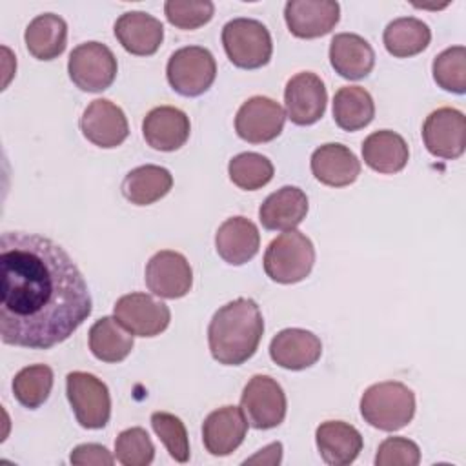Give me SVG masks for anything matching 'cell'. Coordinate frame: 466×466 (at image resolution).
Masks as SVG:
<instances>
[{
  "mask_svg": "<svg viewBox=\"0 0 466 466\" xmlns=\"http://www.w3.org/2000/svg\"><path fill=\"white\" fill-rule=\"evenodd\" d=\"M422 140L426 149L446 160H455L466 147V116L455 107H439L431 111L422 124Z\"/></svg>",
  "mask_w": 466,
  "mask_h": 466,
  "instance_id": "8fae6325",
  "label": "cell"
},
{
  "mask_svg": "<svg viewBox=\"0 0 466 466\" xmlns=\"http://www.w3.org/2000/svg\"><path fill=\"white\" fill-rule=\"evenodd\" d=\"M240 410L249 426L257 430L277 428L286 417V393L273 377L253 375L242 390Z\"/></svg>",
  "mask_w": 466,
  "mask_h": 466,
  "instance_id": "9c48e42d",
  "label": "cell"
},
{
  "mask_svg": "<svg viewBox=\"0 0 466 466\" xmlns=\"http://www.w3.org/2000/svg\"><path fill=\"white\" fill-rule=\"evenodd\" d=\"M215 5L209 0H167L164 15L178 29H198L213 18Z\"/></svg>",
  "mask_w": 466,
  "mask_h": 466,
  "instance_id": "8d00e7d4",
  "label": "cell"
},
{
  "mask_svg": "<svg viewBox=\"0 0 466 466\" xmlns=\"http://www.w3.org/2000/svg\"><path fill=\"white\" fill-rule=\"evenodd\" d=\"M275 167L271 160L260 153L246 151L235 155L228 164L229 180L246 191H255L264 187L273 178Z\"/></svg>",
  "mask_w": 466,
  "mask_h": 466,
  "instance_id": "d6a6232c",
  "label": "cell"
},
{
  "mask_svg": "<svg viewBox=\"0 0 466 466\" xmlns=\"http://www.w3.org/2000/svg\"><path fill=\"white\" fill-rule=\"evenodd\" d=\"M151 426L177 462H186L189 459L187 431L177 415L167 411H155L151 415Z\"/></svg>",
  "mask_w": 466,
  "mask_h": 466,
  "instance_id": "d590c367",
  "label": "cell"
},
{
  "mask_svg": "<svg viewBox=\"0 0 466 466\" xmlns=\"http://www.w3.org/2000/svg\"><path fill=\"white\" fill-rule=\"evenodd\" d=\"M115 319L137 337H157L171 320L169 308L147 293L122 295L113 306Z\"/></svg>",
  "mask_w": 466,
  "mask_h": 466,
  "instance_id": "30bf717a",
  "label": "cell"
},
{
  "mask_svg": "<svg viewBox=\"0 0 466 466\" xmlns=\"http://www.w3.org/2000/svg\"><path fill=\"white\" fill-rule=\"evenodd\" d=\"M315 442L322 461L329 466H348L362 451L360 431L344 420H326L315 430Z\"/></svg>",
  "mask_w": 466,
  "mask_h": 466,
  "instance_id": "cb8c5ba5",
  "label": "cell"
},
{
  "mask_svg": "<svg viewBox=\"0 0 466 466\" xmlns=\"http://www.w3.org/2000/svg\"><path fill=\"white\" fill-rule=\"evenodd\" d=\"M71 464L75 466H111L115 462V457L107 451L106 446L102 444H78L76 448H73L71 455H69Z\"/></svg>",
  "mask_w": 466,
  "mask_h": 466,
  "instance_id": "f35d334b",
  "label": "cell"
},
{
  "mask_svg": "<svg viewBox=\"0 0 466 466\" xmlns=\"http://www.w3.org/2000/svg\"><path fill=\"white\" fill-rule=\"evenodd\" d=\"M308 197L297 186H284L260 204L258 220L269 231L295 229L308 215Z\"/></svg>",
  "mask_w": 466,
  "mask_h": 466,
  "instance_id": "603a6c76",
  "label": "cell"
},
{
  "mask_svg": "<svg viewBox=\"0 0 466 466\" xmlns=\"http://www.w3.org/2000/svg\"><path fill=\"white\" fill-rule=\"evenodd\" d=\"M362 158L370 169L382 175H393L406 167L410 147L399 133L380 129L364 138Z\"/></svg>",
  "mask_w": 466,
  "mask_h": 466,
  "instance_id": "484cf974",
  "label": "cell"
},
{
  "mask_svg": "<svg viewBox=\"0 0 466 466\" xmlns=\"http://www.w3.org/2000/svg\"><path fill=\"white\" fill-rule=\"evenodd\" d=\"M118 64L113 51L100 42H84L76 46L67 60L71 82L87 93L107 89L116 78Z\"/></svg>",
  "mask_w": 466,
  "mask_h": 466,
  "instance_id": "ba28073f",
  "label": "cell"
},
{
  "mask_svg": "<svg viewBox=\"0 0 466 466\" xmlns=\"http://www.w3.org/2000/svg\"><path fill=\"white\" fill-rule=\"evenodd\" d=\"M313 177L329 187H344L353 184L360 175V162L344 144L329 142L317 147L309 160Z\"/></svg>",
  "mask_w": 466,
  "mask_h": 466,
  "instance_id": "44dd1931",
  "label": "cell"
},
{
  "mask_svg": "<svg viewBox=\"0 0 466 466\" xmlns=\"http://www.w3.org/2000/svg\"><path fill=\"white\" fill-rule=\"evenodd\" d=\"M169 86L182 96H198L206 93L217 76V62L209 49L187 46L177 49L166 67Z\"/></svg>",
  "mask_w": 466,
  "mask_h": 466,
  "instance_id": "52a82bcc",
  "label": "cell"
},
{
  "mask_svg": "<svg viewBox=\"0 0 466 466\" xmlns=\"http://www.w3.org/2000/svg\"><path fill=\"white\" fill-rule=\"evenodd\" d=\"M53 370L46 364H31L22 368L13 379V393L16 400L29 410L40 408L51 393Z\"/></svg>",
  "mask_w": 466,
  "mask_h": 466,
  "instance_id": "1f68e13d",
  "label": "cell"
},
{
  "mask_svg": "<svg viewBox=\"0 0 466 466\" xmlns=\"http://www.w3.org/2000/svg\"><path fill=\"white\" fill-rule=\"evenodd\" d=\"M222 46L229 62L240 69L262 67L273 53L268 27L255 18L229 20L222 27Z\"/></svg>",
  "mask_w": 466,
  "mask_h": 466,
  "instance_id": "5b68a950",
  "label": "cell"
},
{
  "mask_svg": "<svg viewBox=\"0 0 466 466\" xmlns=\"http://www.w3.org/2000/svg\"><path fill=\"white\" fill-rule=\"evenodd\" d=\"M173 187L171 173L155 164L131 169L122 180V195L135 206H149L164 198Z\"/></svg>",
  "mask_w": 466,
  "mask_h": 466,
  "instance_id": "83f0119b",
  "label": "cell"
},
{
  "mask_svg": "<svg viewBox=\"0 0 466 466\" xmlns=\"http://www.w3.org/2000/svg\"><path fill=\"white\" fill-rule=\"evenodd\" d=\"M264 271L279 284L304 280L315 264L313 242L300 231L289 229L269 242L264 253Z\"/></svg>",
  "mask_w": 466,
  "mask_h": 466,
  "instance_id": "277c9868",
  "label": "cell"
},
{
  "mask_svg": "<svg viewBox=\"0 0 466 466\" xmlns=\"http://www.w3.org/2000/svg\"><path fill=\"white\" fill-rule=\"evenodd\" d=\"M264 335V319L253 299H235L220 306L208 326L211 357L224 366H240L251 359Z\"/></svg>",
  "mask_w": 466,
  "mask_h": 466,
  "instance_id": "7a4b0ae2",
  "label": "cell"
},
{
  "mask_svg": "<svg viewBox=\"0 0 466 466\" xmlns=\"http://www.w3.org/2000/svg\"><path fill=\"white\" fill-rule=\"evenodd\" d=\"M433 80L439 87L450 93L462 95L466 91V49L464 46H453L444 49L433 58L431 64Z\"/></svg>",
  "mask_w": 466,
  "mask_h": 466,
  "instance_id": "836d02e7",
  "label": "cell"
},
{
  "mask_svg": "<svg viewBox=\"0 0 466 466\" xmlns=\"http://www.w3.org/2000/svg\"><path fill=\"white\" fill-rule=\"evenodd\" d=\"M375 116L371 95L360 86H344L333 96V118L344 131H359Z\"/></svg>",
  "mask_w": 466,
  "mask_h": 466,
  "instance_id": "4dcf8cb0",
  "label": "cell"
},
{
  "mask_svg": "<svg viewBox=\"0 0 466 466\" xmlns=\"http://www.w3.org/2000/svg\"><path fill=\"white\" fill-rule=\"evenodd\" d=\"M329 64L342 78L360 80L371 73L375 51L360 35L339 33L329 42Z\"/></svg>",
  "mask_w": 466,
  "mask_h": 466,
  "instance_id": "d4e9b609",
  "label": "cell"
},
{
  "mask_svg": "<svg viewBox=\"0 0 466 466\" xmlns=\"http://www.w3.org/2000/svg\"><path fill=\"white\" fill-rule=\"evenodd\" d=\"M80 129L91 144L104 149L120 146L129 135L124 111L107 98H96L84 109L80 116Z\"/></svg>",
  "mask_w": 466,
  "mask_h": 466,
  "instance_id": "9a60e30c",
  "label": "cell"
},
{
  "mask_svg": "<svg viewBox=\"0 0 466 466\" xmlns=\"http://www.w3.org/2000/svg\"><path fill=\"white\" fill-rule=\"evenodd\" d=\"M286 115L279 102L269 96H251L237 111L235 131L249 144L275 140L284 129Z\"/></svg>",
  "mask_w": 466,
  "mask_h": 466,
  "instance_id": "7c38bea8",
  "label": "cell"
},
{
  "mask_svg": "<svg viewBox=\"0 0 466 466\" xmlns=\"http://www.w3.org/2000/svg\"><path fill=\"white\" fill-rule=\"evenodd\" d=\"M86 279L55 240L4 231L0 238V337L4 344L49 350L91 315Z\"/></svg>",
  "mask_w": 466,
  "mask_h": 466,
  "instance_id": "6da1fadb",
  "label": "cell"
},
{
  "mask_svg": "<svg viewBox=\"0 0 466 466\" xmlns=\"http://www.w3.org/2000/svg\"><path fill=\"white\" fill-rule=\"evenodd\" d=\"M282 461V444L280 442H271L258 450L253 457L246 459L244 464H280Z\"/></svg>",
  "mask_w": 466,
  "mask_h": 466,
  "instance_id": "ab89813d",
  "label": "cell"
},
{
  "mask_svg": "<svg viewBox=\"0 0 466 466\" xmlns=\"http://www.w3.org/2000/svg\"><path fill=\"white\" fill-rule=\"evenodd\" d=\"M340 5L333 0H289L284 20L297 38H319L339 24Z\"/></svg>",
  "mask_w": 466,
  "mask_h": 466,
  "instance_id": "2e32d148",
  "label": "cell"
},
{
  "mask_svg": "<svg viewBox=\"0 0 466 466\" xmlns=\"http://www.w3.org/2000/svg\"><path fill=\"white\" fill-rule=\"evenodd\" d=\"M133 346V335L115 317H102L89 329V350L102 362L124 360Z\"/></svg>",
  "mask_w": 466,
  "mask_h": 466,
  "instance_id": "f546056e",
  "label": "cell"
},
{
  "mask_svg": "<svg viewBox=\"0 0 466 466\" xmlns=\"http://www.w3.org/2000/svg\"><path fill=\"white\" fill-rule=\"evenodd\" d=\"M328 91L319 75L302 71L291 76L284 89L288 118L297 126H311L326 111Z\"/></svg>",
  "mask_w": 466,
  "mask_h": 466,
  "instance_id": "5bb4252c",
  "label": "cell"
},
{
  "mask_svg": "<svg viewBox=\"0 0 466 466\" xmlns=\"http://www.w3.org/2000/svg\"><path fill=\"white\" fill-rule=\"evenodd\" d=\"M322 355L320 339L300 328H286L279 331L269 342V357L284 370H306L313 366Z\"/></svg>",
  "mask_w": 466,
  "mask_h": 466,
  "instance_id": "d6986e66",
  "label": "cell"
},
{
  "mask_svg": "<svg viewBox=\"0 0 466 466\" xmlns=\"http://www.w3.org/2000/svg\"><path fill=\"white\" fill-rule=\"evenodd\" d=\"M144 279L153 295L160 299H180L193 286V269L182 253L162 249L147 260Z\"/></svg>",
  "mask_w": 466,
  "mask_h": 466,
  "instance_id": "4fadbf2b",
  "label": "cell"
},
{
  "mask_svg": "<svg viewBox=\"0 0 466 466\" xmlns=\"http://www.w3.org/2000/svg\"><path fill=\"white\" fill-rule=\"evenodd\" d=\"M25 47L36 60H55L67 44V24L55 13L35 16L24 33Z\"/></svg>",
  "mask_w": 466,
  "mask_h": 466,
  "instance_id": "4316f807",
  "label": "cell"
},
{
  "mask_svg": "<svg viewBox=\"0 0 466 466\" xmlns=\"http://www.w3.org/2000/svg\"><path fill=\"white\" fill-rule=\"evenodd\" d=\"M66 393L82 428L100 430L111 417V397L106 382L87 371H71L66 377Z\"/></svg>",
  "mask_w": 466,
  "mask_h": 466,
  "instance_id": "8992f818",
  "label": "cell"
},
{
  "mask_svg": "<svg viewBox=\"0 0 466 466\" xmlns=\"http://www.w3.org/2000/svg\"><path fill=\"white\" fill-rule=\"evenodd\" d=\"M215 248L224 262L242 266L258 253V228L246 217H231L218 226L215 233Z\"/></svg>",
  "mask_w": 466,
  "mask_h": 466,
  "instance_id": "7402d4cb",
  "label": "cell"
},
{
  "mask_svg": "<svg viewBox=\"0 0 466 466\" xmlns=\"http://www.w3.org/2000/svg\"><path fill=\"white\" fill-rule=\"evenodd\" d=\"M115 459L124 466H147L155 459V446L140 426L127 428L115 441Z\"/></svg>",
  "mask_w": 466,
  "mask_h": 466,
  "instance_id": "e575fe53",
  "label": "cell"
},
{
  "mask_svg": "<svg viewBox=\"0 0 466 466\" xmlns=\"http://www.w3.org/2000/svg\"><path fill=\"white\" fill-rule=\"evenodd\" d=\"M189 116L173 106L153 107L142 122V135L147 146L157 151H177L189 138Z\"/></svg>",
  "mask_w": 466,
  "mask_h": 466,
  "instance_id": "e0dca14e",
  "label": "cell"
},
{
  "mask_svg": "<svg viewBox=\"0 0 466 466\" xmlns=\"http://www.w3.org/2000/svg\"><path fill=\"white\" fill-rule=\"evenodd\" d=\"M115 36L120 46L137 56L155 55L164 40V25L144 11H127L115 22Z\"/></svg>",
  "mask_w": 466,
  "mask_h": 466,
  "instance_id": "ffe728a7",
  "label": "cell"
},
{
  "mask_svg": "<svg viewBox=\"0 0 466 466\" xmlns=\"http://www.w3.org/2000/svg\"><path fill=\"white\" fill-rule=\"evenodd\" d=\"M431 40L428 24L415 16H400L390 22L384 29L382 42L390 55L395 58H408L422 53Z\"/></svg>",
  "mask_w": 466,
  "mask_h": 466,
  "instance_id": "f1b7e54d",
  "label": "cell"
},
{
  "mask_svg": "<svg viewBox=\"0 0 466 466\" xmlns=\"http://www.w3.org/2000/svg\"><path fill=\"white\" fill-rule=\"evenodd\" d=\"M419 462L420 450L417 442L406 437H388L377 448V466H417Z\"/></svg>",
  "mask_w": 466,
  "mask_h": 466,
  "instance_id": "74e56055",
  "label": "cell"
},
{
  "mask_svg": "<svg viewBox=\"0 0 466 466\" xmlns=\"http://www.w3.org/2000/svg\"><path fill=\"white\" fill-rule=\"evenodd\" d=\"M362 419L382 431L408 426L415 415V393L399 380L371 384L360 397Z\"/></svg>",
  "mask_w": 466,
  "mask_h": 466,
  "instance_id": "3957f363",
  "label": "cell"
},
{
  "mask_svg": "<svg viewBox=\"0 0 466 466\" xmlns=\"http://www.w3.org/2000/svg\"><path fill=\"white\" fill-rule=\"evenodd\" d=\"M248 433V420L240 408L222 406L211 411L202 424V441L206 450L215 457L233 453Z\"/></svg>",
  "mask_w": 466,
  "mask_h": 466,
  "instance_id": "ac0fdd59",
  "label": "cell"
}]
</instances>
